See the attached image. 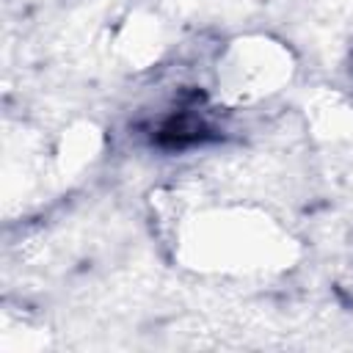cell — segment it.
<instances>
[{
    "label": "cell",
    "instance_id": "1",
    "mask_svg": "<svg viewBox=\"0 0 353 353\" xmlns=\"http://www.w3.org/2000/svg\"><path fill=\"white\" fill-rule=\"evenodd\" d=\"M174 234L179 259L201 273H270L292 256L290 234L265 210L248 204L182 207Z\"/></svg>",
    "mask_w": 353,
    "mask_h": 353
},
{
    "label": "cell",
    "instance_id": "4",
    "mask_svg": "<svg viewBox=\"0 0 353 353\" xmlns=\"http://www.w3.org/2000/svg\"><path fill=\"white\" fill-rule=\"evenodd\" d=\"M124 55L132 61V63H152L160 58L163 47H165V39H163V25L154 19V17H146V19H138V22H130L119 39Z\"/></svg>",
    "mask_w": 353,
    "mask_h": 353
},
{
    "label": "cell",
    "instance_id": "5",
    "mask_svg": "<svg viewBox=\"0 0 353 353\" xmlns=\"http://www.w3.org/2000/svg\"><path fill=\"white\" fill-rule=\"evenodd\" d=\"M97 152H99V132L91 124H83L80 130L63 138V149L58 152V157L63 171H80L97 157Z\"/></svg>",
    "mask_w": 353,
    "mask_h": 353
},
{
    "label": "cell",
    "instance_id": "2",
    "mask_svg": "<svg viewBox=\"0 0 353 353\" xmlns=\"http://www.w3.org/2000/svg\"><path fill=\"white\" fill-rule=\"evenodd\" d=\"M295 77L292 50L268 33L229 39L215 58L212 85L223 105L251 108L281 94Z\"/></svg>",
    "mask_w": 353,
    "mask_h": 353
},
{
    "label": "cell",
    "instance_id": "3",
    "mask_svg": "<svg viewBox=\"0 0 353 353\" xmlns=\"http://www.w3.org/2000/svg\"><path fill=\"white\" fill-rule=\"evenodd\" d=\"M306 121L323 141H342L353 132V108L339 94H317L306 105Z\"/></svg>",
    "mask_w": 353,
    "mask_h": 353
}]
</instances>
